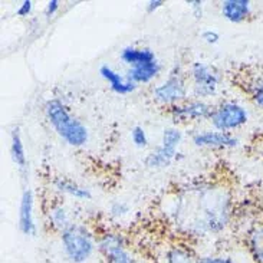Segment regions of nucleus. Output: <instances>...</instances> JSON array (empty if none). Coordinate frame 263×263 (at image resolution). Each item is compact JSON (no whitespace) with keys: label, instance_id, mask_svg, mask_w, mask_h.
Wrapping results in <instances>:
<instances>
[{"label":"nucleus","instance_id":"obj_27","mask_svg":"<svg viewBox=\"0 0 263 263\" xmlns=\"http://www.w3.org/2000/svg\"><path fill=\"white\" fill-rule=\"evenodd\" d=\"M196 263H235L230 257L223 256H206L197 259Z\"/></svg>","mask_w":263,"mask_h":263},{"label":"nucleus","instance_id":"obj_23","mask_svg":"<svg viewBox=\"0 0 263 263\" xmlns=\"http://www.w3.org/2000/svg\"><path fill=\"white\" fill-rule=\"evenodd\" d=\"M129 212H131V209L125 201H114L109 206V214L112 217H117V219H121L124 216H127Z\"/></svg>","mask_w":263,"mask_h":263},{"label":"nucleus","instance_id":"obj_17","mask_svg":"<svg viewBox=\"0 0 263 263\" xmlns=\"http://www.w3.org/2000/svg\"><path fill=\"white\" fill-rule=\"evenodd\" d=\"M10 156L16 167L21 171L26 170L28 165V158H26V149H25V144L22 140L21 129L13 128L12 134H10Z\"/></svg>","mask_w":263,"mask_h":263},{"label":"nucleus","instance_id":"obj_29","mask_svg":"<svg viewBox=\"0 0 263 263\" xmlns=\"http://www.w3.org/2000/svg\"><path fill=\"white\" fill-rule=\"evenodd\" d=\"M164 5H165L164 0H149V2H147V5H145V12L148 14H153L158 9H161Z\"/></svg>","mask_w":263,"mask_h":263},{"label":"nucleus","instance_id":"obj_14","mask_svg":"<svg viewBox=\"0 0 263 263\" xmlns=\"http://www.w3.org/2000/svg\"><path fill=\"white\" fill-rule=\"evenodd\" d=\"M160 72H161V64L157 59V61H153V62H145V64L128 68V71H127L125 75L134 84L141 85V84H149V82H153L154 79L158 78Z\"/></svg>","mask_w":263,"mask_h":263},{"label":"nucleus","instance_id":"obj_7","mask_svg":"<svg viewBox=\"0 0 263 263\" xmlns=\"http://www.w3.org/2000/svg\"><path fill=\"white\" fill-rule=\"evenodd\" d=\"M190 78H192L193 95L196 100H207L214 97L219 91L221 77L219 71L212 65L196 61L190 66Z\"/></svg>","mask_w":263,"mask_h":263},{"label":"nucleus","instance_id":"obj_15","mask_svg":"<svg viewBox=\"0 0 263 263\" xmlns=\"http://www.w3.org/2000/svg\"><path fill=\"white\" fill-rule=\"evenodd\" d=\"M120 59L128 68L137 66V65L145 64V62H153L157 61V55L154 50L149 48H140V46H125L124 49L120 52Z\"/></svg>","mask_w":263,"mask_h":263},{"label":"nucleus","instance_id":"obj_5","mask_svg":"<svg viewBox=\"0 0 263 263\" xmlns=\"http://www.w3.org/2000/svg\"><path fill=\"white\" fill-rule=\"evenodd\" d=\"M189 88L185 84L184 72L176 65L168 73V77L164 79L160 85L153 89V98L157 104L164 107H173L187 101Z\"/></svg>","mask_w":263,"mask_h":263},{"label":"nucleus","instance_id":"obj_24","mask_svg":"<svg viewBox=\"0 0 263 263\" xmlns=\"http://www.w3.org/2000/svg\"><path fill=\"white\" fill-rule=\"evenodd\" d=\"M187 6L190 7L192 13L194 14L196 19H201L203 13H204V3L201 0H190V2H185Z\"/></svg>","mask_w":263,"mask_h":263},{"label":"nucleus","instance_id":"obj_18","mask_svg":"<svg viewBox=\"0 0 263 263\" xmlns=\"http://www.w3.org/2000/svg\"><path fill=\"white\" fill-rule=\"evenodd\" d=\"M48 221H49V226L58 230L59 233L64 232L65 229L69 228L72 224L68 210L61 203H57V204L50 206L49 213H48Z\"/></svg>","mask_w":263,"mask_h":263},{"label":"nucleus","instance_id":"obj_11","mask_svg":"<svg viewBox=\"0 0 263 263\" xmlns=\"http://www.w3.org/2000/svg\"><path fill=\"white\" fill-rule=\"evenodd\" d=\"M100 75L101 78L107 82L109 89L117 95H129V93L135 92V89L138 88V85L134 84L127 75L120 73L109 65H102L101 66Z\"/></svg>","mask_w":263,"mask_h":263},{"label":"nucleus","instance_id":"obj_21","mask_svg":"<svg viewBox=\"0 0 263 263\" xmlns=\"http://www.w3.org/2000/svg\"><path fill=\"white\" fill-rule=\"evenodd\" d=\"M248 93L250 95V100L253 101V104L263 111V78L250 81L248 85Z\"/></svg>","mask_w":263,"mask_h":263},{"label":"nucleus","instance_id":"obj_4","mask_svg":"<svg viewBox=\"0 0 263 263\" xmlns=\"http://www.w3.org/2000/svg\"><path fill=\"white\" fill-rule=\"evenodd\" d=\"M183 141V133L177 127H168L163 131L161 142L145 157L144 163L148 168L161 170L170 167L174 160L178 157V147Z\"/></svg>","mask_w":263,"mask_h":263},{"label":"nucleus","instance_id":"obj_3","mask_svg":"<svg viewBox=\"0 0 263 263\" xmlns=\"http://www.w3.org/2000/svg\"><path fill=\"white\" fill-rule=\"evenodd\" d=\"M61 242L66 257L72 263H85L92 256L97 240L89 229L84 224L72 223L61 232Z\"/></svg>","mask_w":263,"mask_h":263},{"label":"nucleus","instance_id":"obj_25","mask_svg":"<svg viewBox=\"0 0 263 263\" xmlns=\"http://www.w3.org/2000/svg\"><path fill=\"white\" fill-rule=\"evenodd\" d=\"M32 10H33V2L32 0H23L19 7L16 9V14L19 17H28L32 13Z\"/></svg>","mask_w":263,"mask_h":263},{"label":"nucleus","instance_id":"obj_20","mask_svg":"<svg viewBox=\"0 0 263 263\" xmlns=\"http://www.w3.org/2000/svg\"><path fill=\"white\" fill-rule=\"evenodd\" d=\"M165 263H196L197 259L194 257L192 250L184 246H171L165 250L164 255Z\"/></svg>","mask_w":263,"mask_h":263},{"label":"nucleus","instance_id":"obj_28","mask_svg":"<svg viewBox=\"0 0 263 263\" xmlns=\"http://www.w3.org/2000/svg\"><path fill=\"white\" fill-rule=\"evenodd\" d=\"M61 9V3L58 0H49L48 5H46V9H45V14L46 17H52L58 13V10Z\"/></svg>","mask_w":263,"mask_h":263},{"label":"nucleus","instance_id":"obj_13","mask_svg":"<svg viewBox=\"0 0 263 263\" xmlns=\"http://www.w3.org/2000/svg\"><path fill=\"white\" fill-rule=\"evenodd\" d=\"M221 16L230 23H242L252 13L249 0H224L220 5Z\"/></svg>","mask_w":263,"mask_h":263},{"label":"nucleus","instance_id":"obj_16","mask_svg":"<svg viewBox=\"0 0 263 263\" xmlns=\"http://www.w3.org/2000/svg\"><path fill=\"white\" fill-rule=\"evenodd\" d=\"M53 185L59 193H62L65 196H69L72 199L79 200V201H88V200L92 199V193L89 189L72 181L69 178L58 177L53 181Z\"/></svg>","mask_w":263,"mask_h":263},{"label":"nucleus","instance_id":"obj_2","mask_svg":"<svg viewBox=\"0 0 263 263\" xmlns=\"http://www.w3.org/2000/svg\"><path fill=\"white\" fill-rule=\"evenodd\" d=\"M45 115L62 140L73 148L84 147L89 140V131L84 122L71 114L69 108L64 104V101L52 98L45 104Z\"/></svg>","mask_w":263,"mask_h":263},{"label":"nucleus","instance_id":"obj_8","mask_svg":"<svg viewBox=\"0 0 263 263\" xmlns=\"http://www.w3.org/2000/svg\"><path fill=\"white\" fill-rule=\"evenodd\" d=\"M97 248L107 263H134V257L127 249V242L121 233L105 232L98 237Z\"/></svg>","mask_w":263,"mask_h":263},{"label":"nucleus","instance_id":"obj_12","mask_svg":"<svg viewBox=\"0 0 263 263\" xmlns=\"http://www.w3.org/2000/svg\"><path fill=\"white\" fill-rule=\"evenodd\" d=\"M33 204L35 197L30 189L22 193L21 206H19V229L25 236L36 235V223L33 217Z\"/></svg>","mask_w":263,"mask_h":263},{"label":"nucleus","instance_id":"obj_22","mask_svg":"<svg viewBox=\"0 0 263 263\" xmlns=\"http://www.w3.org/2000/svg\"><path fill=\"white\" fill-rule=\"evenodd\" d=\"M129 137H131V141L134 144L137 148H147L148 147V135L147 131L141 125H135L129 131Z\"/></svg>","mask_w":263,"mask_h":263},{"label":"nucleus","instance_id":"obj_6","mask_svg":"<svg viewBox=\"0 0 263 263\" xmlns=\"http://www.w3.org/2000/svg\"><path fill=\"white\" fill-rule=\"evenodd\" d=\"M214 129L223 133H232L245 127L249 121L248 109L235 101H224L212 109L209 118Z\"/></svg>","mask_w":263,"mask_h":263},{"label":"nucleus","instance_id":"obj_1","mask_svg":"<svg viewBox=\"0 0 263 263\" xmlns=\"http://www.w3.org/2000/svg\"><path fill=\"white\" fill-rule=\"evenodd\" d=\"M171 212L176 224L187 233L217 235L230 223L233 200L228 189L220 185H190L176 197Z\"/></svg>","mask_w":263,"mask_h":263},{"label":"nucleus","instance_id":"obj_19","mask_svg":"<svg viewBox=\"0 0 263 263\" xmlns=\"http://www.w3.org/2000/svg\"><path fill=\"white\" fill-rule=\"evenodd\" d=\"M248 249L253 260L263 263V224L256 226L248 236Z\"/></svg>","mask_w":263,"mask_h":263},{"label":"nucleus","instance_id":"obj_26","mask_svg":"<svg viewBox=\"0 0 263 263\" xmlns=\"http://www.w3.org/2000/svg\"><path fill=\"white\" fill-rule=\"evenodd\" d=\"M201 39L207 45H216V43H219V41H220V35H219V32H216L213 29H207V30H204L201 33Z\"/></svg>","mask_w":263,"mask_h":263},{"label":"nucleus","instance_id":"obj_9","mask_svg":"<svg viewBox=\"0 0 263 263\" xmlns=\"http://www.w3.org/2000/svg\"><path fill=\"white\" fill-rule=\"evenodd\" d=\"M213 107L203 100H187L168 108V114L176 124L204 121L210 118Z\"/></svg>","mask_w":263,"mask_h":263},{"label":"nucleus","instance_id":"obj_10","mask_svg":"<svg viewBox=\"0 0 263 263\" xmlns=\"http://www.w3.org/2000/svg\"><path fill=\"white\" fill-rule=\"evenodd\" d=\"M193 144L200 148L228 149L239 145V138L232 133H223L217 129H203L193 135Z\"/></svg>","mask_w":263,"mask_h":263}]
</instances>
